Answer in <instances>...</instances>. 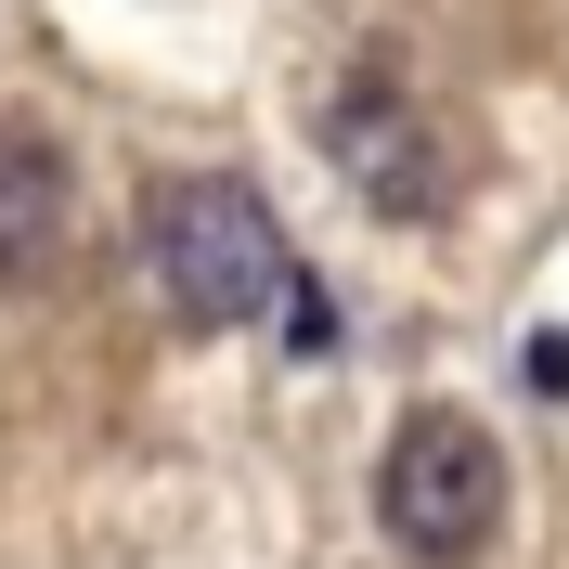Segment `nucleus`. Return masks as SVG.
<instances>
[{"instance_id":"f03ea898","label":"nucleus","mask_w":569,"mask_h":569,"mask_svg":"<svg viewBox=\"0 0 569 569\" xmlns=\"http://www.w3.org/2000/svg\"><path fill=\"white\" fill-rule=\"evenodd\" d=\"M376 518L415 569H466L479 543L505 531V453L492 427L453 415V401H415L389 427V453H376Z\"/></svg>"},{"instance_id":"f257e3e1","label":"nucleus","mask_w":569,"mask_h":569,"mask_svg":"<svg viewBox=\"0 0 569 569\" xmlns=\"http://www.w3.org/2000/svg\"><path fill=\"white\" fill-rule=\"evenodd\" d=\"M142 272L169 284V311L194 337H233V323H284L298 298V247H284V220L259 208V181L233 169H169L142 194Z\"/></svg>"},{"instance_id":"39448f33","label":"nucleus","mask_w":569,"mask_h":569,"mask_svg":"<svg viewBox=\"0 0 569 569\" xmlns=\"http://www.w3.org/2000/svg\"><path fill=\"white\" fill-rule=\"evenodd\" d=\"M531 389L569 401V323H543V337H531Z\"/></svg>"},{"instance_id":"7ed1b4c3","label":"nucleus","mask_w":569,"mask_h":569,"mask_svg":"<svg viewBox=\"0 0 569 569\" xmlns=\"http://www.w3.org/2000/svg\"><path fill=\"white\" fill-rule=\"evenodd\" d=\"M323 156L350 169V194H362L376 220H440V208H453V181H466L453 130H440L389 66H350L337 91H323Z\"/></svg>"},{"instance_id":"20e7f679","label":"nucleus","mask_w":569,"mask_h":569,"mask_svg":"<svg viewBox=\"0 0 569 569\" xmlns=\"http://www.w3.org/2000/svg\"><path fill=\"white\" fill-rule=\"evenodd\" d=\"M78 220V181H66V142L39 117H0V284H39L52 247Z\"/></svg>"}]
</instances>
